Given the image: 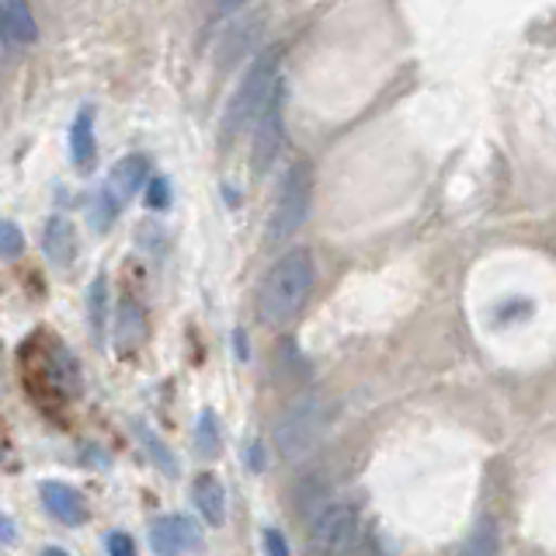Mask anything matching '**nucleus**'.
Here are the masks:
<instances>
[{"instance_id": "obj_3", "label": "nucleus", "mask_w": 556, "mask_h": 556, "mask_svg": "<svg viewBox=\"0 0 556 556\" xmlns=\"http://www.w3.org/2000/svg\"><path fill=\"white\" fill-rule=\"evenodd\" d=\"M330 425V404L324 396H303L300 404H292L282 421L275 425V448L282 452V459L295 463L309 456L320 445Z\"/></svg>"}, {"instance_id": "obj_5", "label": "nucleus", "mask_w": 556, "mask_h": 556, "mask_svg": "<svg viewBox=\"0 0 556 556\" xmlns=\"http://www.w3.org/2000/svg\"><path fill=\"white\" fill-rule=\"evenodd\" d=\"M251 126H254L251 167L261 178V174L271 170V164L278 161V153H282V139H286V80H278L271 87L265 109L257 112V118L251 122Z\"/></svg>"}, {"instance_id": "obj_4", "label": "nucleus", "mask_w": 556, "mask_h": 556, "mask_svg": "<svg viewBox=\"0 0 556 556\" xmlns=\"http://www.w3.org/2000/svg\"><path fill=\"white\" fill-rule=\"evenodd\" d=\"M309 202H313V167L306 161H295L286 170L282 191H278V202L271 208L268 219V243L278 248L289 237H295L303 230V223L309 216Z\"/></svg>"}, {"instance_id": "obj_24", "label": "nucleus", "mask_w": 556, "mask_h": 556, "mask_svg": "<svg viewBox=\"0 0 556 556\" xmlns=\"http://www.w3.org/2000/svg\"><path fill=\"white\" fill-rule=\"evenodd\" d=\"M42 556H70V553H66V549H60V546H49Z\"/></svg>"}, {"instance_id": "obj_12", "label": "nucleus", "mask_w": 556, "mask_h": 556, "mask_svg": "<svg viewBox=\"0 0 556 556\" xmlns=\"http://www.w3.org/2000/svg\"><path fill=\"white\" fill-rule=\"evenodd\" d=\"M98 156V139H94V109L77 112L74 126H70V161H74L77 170H91Z\"/></svg>"}, {"instance_id": "obj_21", "label": "nucleus", "mask_w": 556, "mask_h": 556, "mask_svg": "<svg viewBox=\"0 0 556 556\" xmlns=\"http://www.w3.org/2000/svg\"><path fill=\"white\" fill-rule=\"evenodd\" d=\"M109 556H136V543L129 532H109Z\"/></svg>"}, {"instance_id": "obj_17", "label": "nucleus", "mask_w": 556, "mask_h": 556, "mask_svg": "<svg viewBox=\"0 0 556 556\" xmlns=\"http://www.w3.org/2000/svg\"><path fill=\"white\" fill-rule=\"evenodd\" d=\"M136 434H139V442L150 448V459L156 463V469H161V473H167V477H178L181 473V466H178V459H174V452L161 439H156V434L143 421L136 425Z\"/></svg>"}, {"instance_id": "obj_2", "label": "nucleus", "mask_w": 556, "mask_h": 556, "mask_svg": "<svg viewBox=\"0 0 556 556\" xmlns=\"http://www.w3.org/2000/svg\"><path fill=\"white\" fill-rule=\"evenodd\" d=\"M275 84H278V49H261L257 56L251 60L243 80L237 84L230 104H226L223 129H219L223 147H230L233 139L257 118V112L265 109V101H268Z\"/></svg>"}, {"instance_id": "obj_20", "label": "nucleus", "mask_w": 556, "mask_h": 556, "mask_svg": "<svg viewBox=\"0 0 556 556\" xmlns=\"http://www.w3.org/2000/svg\"><path fill=\"white\" fill-rule=\"evenodd\" d=\"M147 202L153 208H167L170 205V188H167L164 178H150V185H147Z\"/></svg>"}, {"instance_id": "obj_19", "label": "nucleus", "mask_w": 556, "mask_h": 556, "mask_svg": "<svg viewBox=\"0 0 556 556\" xmlns=\"http://www.w3.org/2000/svg\"><path fill=\"white\" fill-rule=\"evenodd\" d=\"M22 251H25L22 230H17L11 219H0V254H4V257H17Z\"/></svg>"}, {"instance_id": "obj_6", "label": "nucleus", "mask_w": 556, "mask_h": 556, "mask_svg": "<svg viewBox=\"0 0 556 556\" xmlns=\"http://www.w3.org/2000/svg\"><path fill=\"white\" fill-rule=\"evenodd\" d=\"M358 539V511L352 504H330L306 535V556H348Z\"/></svg>"}, {"instance_id": "obj_16", "label": "nucleus", "mask_w": 556, "mask_h": 556, "mask_svg": "<svg viewBox=\"0 0 556 556\" xmlns=\"http://www.w3.org/2000/svg\"><path fill=\"white\" fill-rule=\"evenodd\" d=\"M219 425H216V410H202L199 414V421H195V448H199V456L202 459H216L219 456Z\"/></svg>"}, {"instance_id": "obj_23", "label": "nucleus", "mask_w": 556, "mask_h": 556, "mask_svg": "<svg viewBox=\"0 0 556 556\" xmlns=\"http://www.w3.org/2000/svg\"><path fill=\"white\" fill-rule=\"evenodd\" d=\"M14 543H17V526L0 511V546H14Z\"/></svg>"}, {"instance_id": "obj_13", "label": "nucleus", "mask_w": 556, "mask_h": 556, "mask_svg": "<svg viewBox=\"0 0 556 556\" xmlns=\"http://www.w3.org/2000/svg\"><path fill=\"white\" fill-rule=\"evenodd\" d=\"M191 497H195L199 515H202L213 529H219L223 521H226V491H223L219 477L202 473V477L195 480V486H191Z\"/></svg>"}, {"instance_id": "obj_22", "label": "nucleus", "mask_w": 556, "mask_h": 556, "mask_svg": "<svg viewBox=\"0 0 556 556\" xmlns=\"http://www.w3.org/2000/svg\"><path fill=\"white\" fill-rule=\"evenodd\" d=\"M265 546H268V556H289L286 535H282V532H275V529H268V532H265Z\"/></svg>"}, {"instance_id": "obj_8", "label": "nucleus", "mask_w": 556, "mask_h": 556, "mask_svg": "<svg viewBox=\"0 0 556 556\" xmlns=\"http://www.w3.org/2000/svg\"><path fill=\"white\" fill-rule=\"evenodd\" d=\"M199 543H202L199 529L185 515H164L150 526V549L156 556H185L191 549H199Z\"/></svg>"}, {"instance_id": "obj_18", "label": "nucleus", "mask_w": 556, "mask_h": 556, "mask_svg": "<svg viewBox=\"0 0 556 556\" xmlns=\"http://www.w3.org/2000/svg\"><path fill=\"white\" fill-rule=\"evenodd\" d=\"M87 313H91L94 338H101V334H104V317H109V286H104V278H101V275L94 278L91 295H87Z\"/></svg>"}, {"instance_id": "obj_7", "label": "nucleus", "mask_w": 556, "mask_h": 556, "mask_svg": "<svg viewBox=\"0 0 556 556\" xmlns=\"http://www.w3.org/2000/svg\"><path fill=\"white\" fill-rule=\"evenodd\" d=\"M147 181V156L129 153L115 164L112 178L104 181V188L98 191V226H109V219H115L139 188Z\"/></svg>"}, {"instance_id": "obj_10", "label": "nucleus", "mask_w": 556, "mask_h": 556, "mask_svg": "<svg viewBox=\"0 0 556 556\" xmlns=\"http://www.w3.org/2000/svg\"><path fill=\"white\" fill-rule=\"evenodd\" d=\"M0 39L14 46H31L39 39V25L28 0H0Z\"/></svg>"}, {"instance_id": "obj_9", "label": "nucleus", "mask_w": 556, "mask_h": 556, "mask_svg": "<svg viewBox=\"0 0 556 556\" xmlns=\"http://www.w3.org/2000/svg\"><path fill=\"white\" fill-rule=\"evenodd\" d=\"M42 504L52 518H60L63 526H84L87 521V501L80 491H74L70 483H60V480H46L42 483Z\"/></svg>"}, {"instance_id": "obj_14", "label": "nucleus", "mask_w": 556, "mask_h": 556, "mask_svg": "<svg viewBox=\"0 0 556 556\" xmlns=\"http://www.w3.org/2000/svg\"><path fill=\"white\" fill-rule=\"evenodd\" d=\"M147 338V313L136 300H122L115 309V341L122 352H132Z\"/></svg>"}, {"instance_id": "obj_11", "label": "nucleus", "mask_w": 556, "mask_h": 556, "mask_svg": "<svg viewBox=\"0 0 556 556\" xmlns=\"http://www.w3.org/2000/svg\"><path fill=\"white\" fill-rule=\"evenodd\" d=\"M42 251L56 268H70L77 257V230L74 223L63 219V216H52L46 223V233H42Z\"/></svg>"}, {"instance_id": "obj_1", "label": "nucleus", "mask_w": 556, "mask_h": 556, "mask_svg": "<svg viewBox=\"0 0 556 556\" xmlns=\"http://www.w3.org/2000/svg\"><path fill=\"white\" fill-rule=\"evenodd\" d=\"M313 282H317V261L306 248H292L268 268L257 292V313L268 327H286L303 313Z\"/></svg>"}, {"instance_id": "obj_15", "label": "nucleus", "mask_w": 556, "mask_h": 556, "mask_svg": "<svg viewBox=\"0 0 556 556\" xmlns=\"http://www.w3.org/2000/svg\"><path fill=\"white\" fill-rule=\"evenodd\" d=\"M497 553H501V532L497 521L491 518H483L459 549V556H497Z\"/></svg>"}]
</instances>
